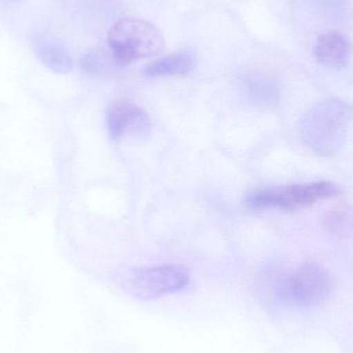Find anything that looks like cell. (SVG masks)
<instances>
[{"label":"cell","instance_id":"cell-11","mask_svg":"<svg viewBox=\"0 0 353 353\" xmlns=\"http://www.w3.org/2000/svg\"><path fill=\"white\" fill-rule=\"evenodd\" d=\"M112 63L115 64L109 50L104 47H95L83 54L80 66L83 72L91 77H99L107 74Z\"/></svg>","mask_w":353,"mask_h":353},{"label":"cell","instance_id":"cell-10","mask_svg":"<svg viewBox=\"0 0 353 353\" xmlns=\"http://www.w3.org/2000/svg\"><path fill=\"white\" fill-rule=\"evenodd\" d=\"M247 93L251 101L259 105H271L278 101L279 90L277 84L269 77L252 74L245 81Z\"/></svg>","mask_w":353,"mask_h":353},{"label":"cell","instance_id":"cell-5","mask_svg":"<svg viewBox=\"0 0 353 353\" xmlns=\"http://www.w3.org/2000/svg\"><path fill=\"white\" fill-rule=\"evenodd\" d=\"M332 290V279L327 270L317 263H305L284 283L286 300L300 307L321 304Z\"/></svg>","mask_w":353,"mask_h":353},{"label":"cell","instance_id":"cell-8","mask_svg":"<svg viewBox=\"0 0 353 353\" xmlns=\"http://www.w3.org/2000/svg\"><path fill=\"white\" fill-rule=\"evenodd\" d=\"M352 46L345 35L336 30H327L317 37L314 57L323 65L339 68L350 61Z\"/></svg>","mask_w":353,"mask_h":353},{"label":"cell","instance_id":"cell-13","mask_svg":"<svg viewBox=\"0 0 353 353\" xmlns=\"http://www.w3.org/2000/svg\"><path fill=\"white\" fill-rule=\"evenodd\" d=\"M319 6H325L327 10H336L341 4L342 0H315Z\"/></svg>","mask_w":353,"mask_h":353},{"label":"cell","instance_id":"cell-1","mask_svg":"<svg viewBox=\"0 0 353 353\" xmlns=\"http://www.w3.org/2000/svg\"><path fill=\"white\" fill-rule=\"evenodd\" d=\"M352 107L340 99H327L313 107L303 118L300 136L315 154L331 157L340 152L350 132Z\"/></svg>","mask_w":353,"mask_h":353},{"label":"cell","instance_id":"cell-12","mask_svg":"<svg viewBox=\"0 0 353 353\" xmlns=\"http://www.w3.org/2000/svg\"><path fill=\"white\" fill-rule=\"evenodd\" d=\"M325 224L331 232L338 234H345L352 225V214L346 207H337L327 212Z\"/></svg>","mask_w":353,"mask_h":353},{"label":"cell","instance_id":"cell-2","mask_svg":"<svg viewBox=\"0 0 353 353\" xmlns=\"http://www.w3.org/2000/svg\"><path fill=\"white\" fill-rule=\"evenodd\" d=\"M107 41L116 65H128L159 55L165 47L161 30L153 23L136 17H126L114 23Z\"/></svg>","mask_w":353,"mask_h":353},{"label":"cell","instance_id":"cell-7","mask_svg":"<svg viewBox=\"0 0 353 353\" xmlns=\"http://www.w3.org/2000/svg\"><path fill=\"white\" fill-rule=\"evenodd\" d=\"M30 47L41 64L56 74L73 70V58L64 43L53 34L37 32L31 37Z\"/></svg>","mask_w":353,"mask_h":353},{"label":"cell","instance_id":"cell-14","mask_svg":"<svg viewBox=\"0 0 353 353\" xmlns=\"http://www.w3.org/2000/svg\"><path fill=\"white\" fill-rule=\"evenodd\" d=\"M19 0H0V2H2V3H6V4H12V3H17Z\"/></svg>","mask_w":353,"mask_h":353},{"label":"cell","instance_id":"cell-3","mask_svg":"<svg viewBox=\"0 0 353 353\" xmlns=\"http://www.w3.org/2000/svg\"><path fill=\"white\" fill-rule=\"evenodd\" d=\"M339 193L337 185L329 181H318L306 184L256 189L247 194L245 203L251 210H294L333 199Z\"/></svg>","mask_w":353,"mask_h":353},{"label":"cell","instance_id":"cell-6","mask_svg":"<svg viewBox=\"0 0 353 353\" xmlns=\"http://www.w3.org/2000/svg\"><path fill=\"white\" fill-rule=\"evenodd\" d=\"M106 123L114 140H142L151 132L149 114L128 101H118L110 105Z\"/></svg>","mask_w":353,"mask_h":353},{"label":"cell","instance_id":"cell-9","mask_svg":"<svg viewBox=\"0 0 353 353\" xmlns=\"http://www.w3.org/2000/svg\"><path fill=\"white\" fill-rule=\"evenodd\" d=\"M197 60L189 52L172 54L151 62L143 68V76L146 78L186 76L196 68Z\"/></svg>","mask_w":353,"mask_h":353},{"label":"cell","instance_id":"cell-4","mask_svg":"<svg viewBox=\"0 0 353 353\" xmlns=\"http://www.w3.org/2000/svg\"><path fill=\"white\" fill-rule=\"evenodd\" d=\"M190 278V272L182 265H155L131 270L124 275L122 286L131 296L151 301L182 292Z\"/></svg>","mask_w":353,"mask_h":353}]
</instances>
